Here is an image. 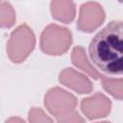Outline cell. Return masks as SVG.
I'll return each mask as SVG.
<instances>
[{"mask_svg": "<svg viewBox=\"0 0 123 123\" xmlns=\"http://www.w3.org/2000/svg\"><path fill=\"white\" fill-rule=\"evenodd\" d=\"M92 63L109 75L121 76L123 72V26L121 20H112L99 31L88 47Z\"/></svg>", "mask_w": 123, "mask_h": 123, "instance_id": "6da1fadb", "label": "cell"}, {"mask_svg": "<svg viewBox=\"0 0 123 123\" xmlns=\"http://www.w3.org/2000/svg\"><path fill=\"white\" fill-rule=\"evenodd\" d=\"M36 46V37L27 25H19L13 30L7 42V55L14 63L24 62Z\"/></svg>", "mask_w": 123, "mask_h": 123, "instance_id": "7a4b0ae2", "label": "cell"}, {"mask_svg": "<svg viewBox=\"0 0 123 123\" xmlns=\"http://www.w3.org/2000/svg\"><path fill=\"white\" fill-rule=\"evenodd\" d=\"M72 43V34L65 28L57 24H50L41 33L40 48L43 53L51 56L64 54Z\"/></svg>", "mask_w": 123, "mask_h": 123, "instance_id": "3957f363", "label": "cell"}, {"mask_svg": "<svg viewBox=\"0 0 123 123\" xmlns=\"http://www.w3.org/2000/svg\"><path fill=\"white\" fill-rule=\"evenodd\" d=\"M77 104V98L72 93L59 86L49 89L44 97V106L56 118L74 111Z\"/></svg>", "mask_w": 123, "mask_h": 123, "instance_id": "277c9868", "label": "cell"}, {"mask_svg": "<svg viewBox=\"0 0 123 123\" xmlns=\"http://www.w3.org/2000/svg\"><path fill=\"white\" fill-rule=\"evenodd\" d=\"M105 17V11L99 3L86 2L80 7L77 28L81 32L91 33L102 25Z\"/></svg>", "mask_w": 123, "mask_h": 123, "instance_id": "5b68a950", "label": "cell"}, {"mask_svg": "<svg viewBox=\"0 0 123 123\" xmlns=\"http://www.w3.org/2000/svg\"><path fill=\"white\" fill-rule=\"evenodd\" d=\"M111 109V100L100 92L84 98L81 102V110L83 113L90 120L106 117L110 113Z\"/></svg>", "mask_w": 123, "mask_h": 123, "instance_id": "8992f818", "label": "cell"}, {"mask_svg": "<svg viewBox=\"0 0 123 123\" xmlns=\"http://www.w3.org/2000/svg\"><path fill=\"white\" fill-rule=\"evenodd\" d=\"M59 81L62 85H64L80 94L89 93L93 89V85L86 76L70 67L64 68L60 73Z\"/></svg>", "mask_w": 123, "mask_h": 123, "instance_id": "52a82bcc", "label": "cell"}, {"mask_svg": "<svg viewBox=\"0 0 123 123\" xmlns=\"http://www.w3.org/2000/svg\"><path fill=\"white\" fill-rule=\"evenodd\" d=\"M51 13L54 19L62 23H71L76 15V7L73 0H52Z\"/></svg>", "mask_w": 123, "mask_h": 123, "instance_id": "ba28073f", "label": "cell"}, {"mask_svg": "<svg viewBox=\"0 0 123 123\" xmlns=\"http://www.w3.org/2000/svg\"><path fill=\"white\" fill-rule=\"evenodd\" d=\"M71 61L75 66L82 69L83 71L87 73L90 77H92L95 80H99L104 76L92 66V64L90 63V62L88 61V59L86 57L85 49L82 46L74 47V49L72 50V53H71Z\"/></svg>", "mask_w": 123, "mask_h": 123, "instance_id": "9c48e42d", "label": "cell"}, {"mask_svg": "<svg viewBox=\"0 0 123 123\" xmlns=\"http://www.w3.org/2000/svg\"><path fill=\"white\" fill-rule=\"evenodd\" d=\"M102 80V86L103 88L111 94L113 98L117 100H122V95H123V81L121 78L115 79V78H111L107 76H103L101 78Z\"/></svg>", "mask_w": 123, "mask_h": 123, "instance_id": "30bf717a", "label": "cell"}, {"mask_svg": "<svg viewBox=\"0 0 123 123\" xmlns=\"http://www.w3.org/2000/svg\"><path fill=\"white\" fill-rule=\"evenodd\" d=\"M15 20V12L12 6L8 2L0 0V27L10 28L14 25Z\"/></svg>", "mask_w": 123, "mask_h": 123, "instance_id": "8fae6325", "label": "cell"}, {"mask_svg": "<svg viewBox=\"0 0 123 123\" xmlns=\"http://www.w3.org/2000/svg\"><path fill=\"white\" fill-rule=\"evenodd\" d=\"M29 121L32 123L37 122H52V119L45 114V112L39 108H32L29 111Z\"/></svg>", "mask_w": 123, "mask_h": 123, "instance_id": "7c38bea8", "label": "cell"}, {"mask_svg": "<svg viewBox=\"0 0 123 123\" xmlns=\"http://www.w3.org/2000/svg\"><path fill=\"white\" fill-rule=\"evenodd\" d=\"M57 121L58 122H84L85 119L82 118L81 115L74 111H72L66 115H63L62 117L57 118Z\"/></svg>", "mask_w": 123, "mask_h": 123, "instance_id": "4fadbf2b", "label": "cell"}, {"mask_svg": "<svg viewBox=\"0 0 123 123\" xmlns=\"http://www.w3.org/2000/svg\"><path fill=\"white\" fill-rule=\"evenodd\" d=\"M12 121H19V122H24L23 119H19V118H11L9 120H7V122H12Z\"/></svg>", "mask_w": 123, "mask_h": 123, "instance_id": "5bb4252c", "label": "cell"}]
</instances>
